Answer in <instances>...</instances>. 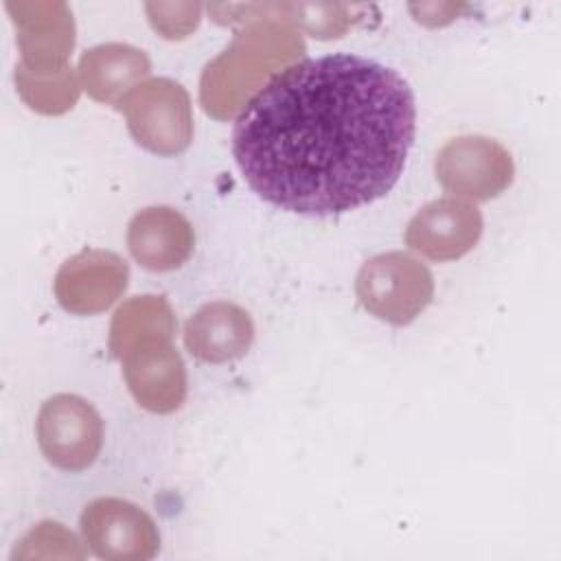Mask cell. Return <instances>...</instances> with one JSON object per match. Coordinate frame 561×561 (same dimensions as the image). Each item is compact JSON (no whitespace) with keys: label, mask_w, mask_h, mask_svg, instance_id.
Instances as JSON below:
<instances>
[{"label":"cell","mask_w":561,"mask_h":561,"mask_svg":"<svg viewBox=\"0 0 561 561\" xmlns=\"http://www.w3.org/2000/svg\"><path fill=\"white\" fill-rule=\"evenodd\" d=\"M254 342L250 313L228 300L202 305L184 327L186 351L206 364H226L243 357Z\"/></svg>","instance_id":"8fae6325"},{"label":"cell","mask_w":561,"mask_h":561,"mask_svg":"<svg viewBox=\"0 0 561 561\" xmlns=\"http://www.w3.org/2000/svg\"><path fill=\"white\" fill-rule=\"evenodd\" d=\"M440 186L454 197L486 202L504 193L515 175V164L495 138L469 134L451 138L434 160Z\"/></svg>","instance_id":"8992f818"},{"label":"cell","mask_w":561,"mask_h":561,"mask_svg":"<svg viewBox=\"0 0 561 561\" xmlns=\"http://www.w3.org/2000/svg\"><path fill=\"white\" fill-rule=\"evenodd\" d=\"M482 228V213L471 202L440 197L408 221L405 245L432 261H456L476 248Z\"/></svg>","instance_id":"ba28073f"},{"label":"cell","mask_w":561,"mask_h":561,"mask_svg":"<svg viewBox=\"0 0 561 561\" xmlns=\"http://www.w3.org/2000/svg\"><path fill=\"white\" fill-rule=\"evenodd\" d=\"M414 131L410 83L375 59L335 53L287 66L248 99L232 156L261 199L331 217L397 184Z\"/></svg>","instance_id":"6da1fadb"},{"label":"cell","mask_w":561,"mask_h":561,"mask_svg":"<svg viewBox=\"0 0 561 561\" xmlns=\"http://www.w3.org/2000/svg\"><path fill=\"white\" fill-rule=\"evenodd\" d=\"M175 316L162 296H136L112 320L110 351L121 359L134 399L149 412L178 410L186 397V370L173 348Z\"/></svg>","instance_id":"7a4b0ae2"},{"label":"cell","mask_w":561,"mask_h":561,"mask_svg":"<svg viewBox=\"0 0 561 561\" xmlns=\"http://www.w3.org/2000/svg\"><path fill=\"white\" fill-rule=\"evenodd\" d=\"M127 248L134 261L149 272L182 267L195 248V232L188 219L171 206L138 210L127 226Z\"/></svg>","instance_id":"30bf717a"},{"label":"cell","mask_w":561,"mask_h":561,"mask_svg":"<svg viewBox=\"0 0 561 561\" xmlns=\"http://www.w3.org/2000/svg\"><path fill=\"white\" fill-rule=\"evenodd\" d=\"M37 445L44 458L64 471H83L101 454L103 419L92 403L77 394L48 397L35 421Z\"/></svg>","instance_id":"5b68a950"},{"label":"cell","mask_w":561,"mask_h":561,"mask_svg":"<svg viewBox=\"0 0 561 561\" xmlns=\"http://www.w3.org/2000/svg\"><path fill=\"white\" fill-rule=\"evenodd\" d=\"M355 294L359 305L377 320L405 327L432 302L434 278L416 256L392 250L370 256L359 267Z\"/></svg>","instance_id":"3957f363"},{"label":"cell","mask_w":561,"mask_h":561,"mask_svg":"<svg viewBox=\"0 0 561 561\" xmlns=\"http://www.w3.org/2000/svg\"><path fill=\"white\" fill-rule=\"evenodd\" d=\"M127 263L105 250H83L61 263L55 276L57 302L77 316L105 311L127 287Z\"/></svg>","instance_id":"9c48e42d"},{"label":"cell","mask_w":561,"mask_h":561,"mask_svg":"<svg viewBox=\"0 0 561 561\" xmlns=\"http://www.w3.org/2000/svg\"><path fill=\"white\" fill-rule=\"evenodd\" d=\"M138 145L160 156L182 153L193 140L188 92L173 79L156 77L138 83L116 105Z\"/></svg>","instance_id":"277c9868"},{"label":"cell","mask_w":561,"mask_h":561,"mask_svg":"<svg viewBox=\"0 0 561 561\" xmlns=\"http://www.w3.org/2000/svg\"><path fill=\"white\" fill-rule=\"evenodd\" d=\"M151 70V61L145 50L110 42L99 44L81 55L79 79L83 90L99 103L118 105L127 92H131L140 79Z\"/></svg>","instance_id":"7c38bea8"},{"label":"cell","mask_w":561,"mask_h":561,"mask_svg":"<svg viewBox=\"0 0 561 561\" xmlns=\"http://www.w3.org/2000/svg\"><path fill=\"white\" fill-rule=\"evenodd\" d=\"M79 526L83 543L105 561H145L160 550L156 522L129 500H92L83 508Z\"/></svg>","instance_id":"52a82bcc"}]
</instances>
